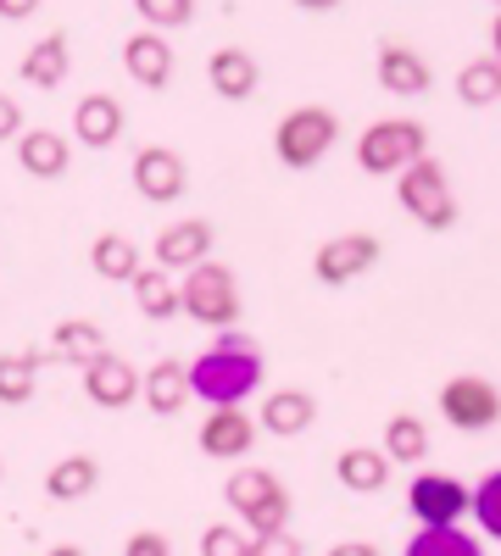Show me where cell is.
I'll return each instance as SVG.
<instances>
[{"label":"cell","instance_id":"6da1fadb","mask_svg":"<svg viewBox=\"0 0 501 556\" xmlns=\"http://www.w3.org/2000/svg\"><path fill=\"white\" fill-rule=\"evenodd\" d=\"M185 379L190 395H201L206 406H240L262 384V351L240 329H217V340L196 362H185Z\"/></svg>","mask_w":501,"mask_h":556},{"label":"cell","instance_id":"7a4b0ae2","mask_svg":"<svg viewBox=\"0 0 501 556\" xmlns=\"http://www.w3.org/2000/svg\"><path fill=\"white\" fill-rule=\"evenodd\" d=\"M178 312L206 323V329H235L240 323V285L223 262H196L185 278H178Z\"/></svg>","mask_w":501,"mask_h":556},{"label":"cell","instance_id":"3957f363","mask_svg":"<svg viewBox=\"0 0 501 556\" xmlns=\"http://www.w3.org/2000/svg\"><path fill=\"white\" fill-rule=\"evenodd\" d=\"M223 501L235 506V518L246 534H273V529H290V490L273 479L267 468H240L229 473V484H223Z\"/></svg>","mask_w":501,"mask_h":556},{"label":"cell","instance_id":"277c9868","mask_svg":"<svg viewBox=\"0 0 501 556\" xmlns=\"http://www.w3.org/2000/svg\"><path fill=\"white\" fill-rule=\"evenodd\" d=\"M424 146H429L424 123H413V117H379V123L362 128V139H356V167L362 173H401V167H413L418 156H429Z\"/></svg>","mask_w":501,"mask_h":556},{"label":"cell","instance_id":"5b68a950","mask_svg":"<svg viewBox=\"0 0 501 556\" xmlns=\"http://www.w3.org/2000/svg\"><path fill=\"white\" fill-rule=\"evenodd\" d=\"M396 201L406 217H418L424 228H451L458 223V195H451V178L435 156H418L413 167L396 173Z\"/></svg>","mask_w":501,"mask_h":556},{"label":"cell","instance_id":"8992f818","mask_svg":"<svg viewBox=\"0 0 501 556\" xmlns=\"http://www.w3.org/2000/svg\"><path fill=\"white\" fill-rule=\"evenodd\" d=\"M340 139V117L329 106H296L279 117V128H273V151H279L285 167H317L329 156V146Z\"/></svg>","mask_w":501,"mask_h":556},{"label":"cell","instance_id":"52a82bcc","mask_svg":"<svg viewBox=\"0 0 501 556\" xmlns=\"http://www.w3.org/2000/svg\"><path fill=\"white\" fill-rule=\"evenodd\" d=\"M440 412H446L451 429L479 434V429H490L501 417V390L490 379H479V374H458V379L440 384Z\"/></svg>","mask_w":501,"mask_h":556},{"label":"cell","instance_id":"ba28073f","mask_svg":"<svg viewBox=\"0 0 501 556\" xmlns=\"http://www.w3.org/2000/svg\"><path fill=\"white\" fill-rule=\"evenodd\" d=\"M406 513H413V523H463L468 518V484L451 473H418L406 484Z\"/></svg>","mask_w":501,"mask_h":556},{"label":"cell","instance_id":"9c48e42d","mask_svg":"<svg viewBox=\"0 0 501 556\" xmlns=\"http://www.w3.org/2000/svg\"><path fill=\"white\" fill-rule=\"evenodd\" d=\"M379 262V240L374 235H335L329 245H317L312 256V278L317 285H351Z\"/></svg>","mask_w":501,"mask_h":556},{"label":"cell","instance_id":"30bf717a","mask_svg":"<svg viewBox=\"0 0 501 556\" xmlns=\"http://www.w3.org/2000/svg\"><path fill=\"white\" fill-rule=\"evenodd\" d=\"M84 395L96 406H107V412H123V406L140 401V367L107 351V356H96L84 367Z\"/></svg>","mask_w":501,"mask_h":556},{"label":"cell","instance_id":"8fae6325","mask_svg":"<svg viewBox=\"0 0 501 556\" xmlns=\"http://www.w3.org/2000/svg\"><path fill=\"white\" fill-rule=\"evenodd\" d=\"M256 445V417L240 412V406H212L201 417V451L217 456V462H235V456H251Z\"/></svg>","mask_w":501,"mask_h":556},{"label":"cell","instance_id":"7c38bea8","mask_svg":"<svg viewBox=\"0 0 501 556\" xmlns=\"http://www.w3.org/2000/svg\"><path fill=\"white\" fill-rule=\"evenodd\" d=\"M206 251H212V223H206V217H178V223H167L162 235H156V245H151L156 267H167V273H190L196 262H206Z\"/></svg>","mask_w":501,"mask_h":556},{"label":"cell","instance_id":"4fadbf2b","mask_svg":"<svg viewBox=\"0 0 501 556\" xmlns=\"http://www.w3.org/2000/svg\"><path fill=\"white\" fill-rule=\"evenodd\" d=\"M128 173H134V190L146 201H178L185 195V156L167 151V146H140Z\"/></svg>","mask_w":501,"mask_h":556},{"label":"cell","instance_id":"5bb4252c","mask_svg":"<svg viewBox=\"0 0 501 556\" xmlns=\"http://www.w3.org/2000/svg\"><path fill=\"white\" fill-rule=\"evenodd\" d=\"M123 123H128V117H123V101L107 96V89H96V96H84V101L73 106V139H78V146H89V151L117 146Z\"/></svg>","mask_w":501,"mask_h":556},{"label":"cell","instance_id":"9a60e30c","mask_svg":"<svg viewBox=\"0 0 501 556\" xmlns=\"http://www.w3.org/2000/svg\"><path fill=\"white\" fill-rule=\"evenodd\" d=\"M374 73H379V89H390V96H401V101L424 96V89L435 84L429 62L413 51V45H379V62H374Z\"/></svg>","mask_w":501,"mask_h":556},{"label":"cell","instance_id":"2e32d148","mask_svg":"<svg viewBox=\"0 0 501 556\" xmlns=\"http://www.w3.org/2000/svg\"><path fill=\"white\" fill-rule=\"evenodd\" d=\"M206 84L217 89V101H251L256 84H262V67H256L251 51H240V45H223L206 62Z\"/></svg>","mask_w":501,"mask_h":556},{"label":"cell","instance_id":"e0dca14e","mask_svg":"<svg viewBox=\"0 0 501 556\" xmlns=\"http://www.w3.org/2000/svg\"><path fill=\"white\" fill-rule=\"evenodd\" d=\"M123 67L134 84H146V89H162L173 78V45L156 34V28H140V34H128L123 39Z\"/></svg>","mask_w":501,"mask_h":556},{"label":"cell","instance_id":"ac0fdd59","mask_svg":"<svg viewBox=\"0 0 501 556\" xmlns=\"http://www.w3.org/2000/svg\"><path fill=\"white\" fill-rule=\"evenodd\" d=\"M67 162H73V146L57 128H23L17 134V167L28 178H62Z\"/></svg>","mask_w":501,"mask_h":556},{"label":"cell","instance_id":"d6986e66","mask_svg":"<svg viewBox=\"0 0 501 556\" xmlns=\"http://www.w3.org/2000/svg\"><path fill=\"white\" fill-rule=\"evenodd\" d=\"M73 73V56H67V39L62 34H45L28 45V56L17 62V78L28 89H62V78Z\"/></svg>","mask_w":501,"mask_h":556},{"label":"cell","instance_id":"ffe728a7","mask_svg":"<svg viewBox=\"0 0 501 556\" xmlns=\"http://www.w3.org/2000/svg\"><path fill=\"white\" fill-rule=\"evenodd\" d=\"M390 468H396V462H390L385 451H368V445H351V451L335 456V479H340L351 495H379V490L390 484Z\"/></svg>","mask_w":501,"mask_h":556},{"label":"cell","instance_id":"44dd1931","mask_svg":"<svg viewBox=\"0 0 501 556\" xmlns=\"http://www.w3.org/2000/svg\"><path fill=\"white\" fill-rule=\"evenodd\" d=\"M312 417H317V401H312L306 390H273V395L262 401L256 429L290 440V434H306V429H312Z\"/></svg>","mask_w":501,"mask_h":556},{"label":"cell","instance_id":"7402d4cb","mask_svg":"<svg viewBox=\"0 0 501 556\" xmlns=\"http://www.w3.org/2000/svg\"><path fill=\"white\" fill-rule=\"evenodd\" d=\"M140 401L156 412V417H173L178 406L190 401V379H185V362H173V356H162V362H151V374H140Z\"/></svg>","mask_w":501,"mask_h":556},{"label":"cell","instance_id":"603a6c76","mask_svg":"<svg viewBox=\"0 0 501 556\" xmlns=\"http://www.w3.org/2000/svg\"><path fill=\"white\" fill-rule=\"evenodd\" d=\"M128 290H134V306H140V317L151 323H167L178 317V278L167 267H140L128 278Z\"/></svg>","mask_w":501,"mask_h":556},{"label":"cell","instance_id":"cb8c5ba5","mask_svg":"<svg viewBox=\"0 0 501 556\" xmlns=\"http://www.w3.org/2000/svg\"><path fill=\"white\" fill-rule=\"evenodd\" d=\"M89 267H96V278H107V285H128V278L140 273V245L128 235H96L89 240Z\"/></svg>","mask_w":501,"mask_h":556},{"label":"cell","instance_id":"d4e9b609","mask_svg":"<svg viewBox=\"0 0 501 556\" xmlns=\"http://www.w3.org/2000/svg\"><path fill=\"white\" fill-rule=\"evenodd\" d=\"M401 556H485V545L463 523H418V534L406 540Z\"/></svg>","mask_w":501,"mask_h":556},{"label":"cell","instance_id":"484cf974","mask_svg":"<svg viewBox=\"0 0 501 556\" xmlns=\"http://www.w3.org/2000/svg\"><path fill=\"white\" fill-rule=\"evenodd\" d=\"M96 484H101V462H96V456H84V451L62 456L57 468L45 473V495H51V501H84Z\"/></svg>","mask_w":501,"mask_h":556},{"label":"cell","instance_id":"4316f807","mask_svg":"<svg viewBox=\"0 0 501 556\" xmlns=\"http://www.w3.org/2000/svg\"><path fill=\"white\" fill-rule=\"evenodd\" d=\"M51 351L62 362H73V367H89L96 356H107V334L89 317H67V323H57V329H51Z\"/></svg>","mask_w":501,"mask_h":556},{"label":"cell","instance_id":"83f0119b","mask_svg":"<svg viewBox=\"0 0 501 556\" xmlns=\"http://www.w3.org/2000/svg\"><path fill=\"white\" fill-rule=\"evenodd\" d=\"M39 351H0V406H23L39 390Z\"/></svg>","mask_w":501,"mask_h":556},{"label":"cell","instance_id":"f1b7e54d","mask_svg":"<svg viewBox=\"0 0 501 556\" xmlns=\"http://www.w3.org/2000/svg\"><path fill=\"white\" fill-rule=\"evenodd\" d=\"M458 101L463 106H496L501 101V62L496 56H474L458 73Z\"/></svg>","mask_w":501,"mask_h":556},{"label":"cell","instance_id":"f546056e","mask_svg":"<svg viewBox=\"0 0 501 556\" xmlns=\"http://www.w3.org/2000/svg\"><path fill=\"white\" fill-rule=\"evenodd\" d=\"M385 456L390 462H424L429 456V429L418 424V412H396L385 424Z\"/></svg>","mask_w":501,"mask_h":556},{"label":"cell","instance_id":"4dcf8cb0","mask_svg":"<svg viewBox=\"0 0 501 556\" xmlns=\"http://www.w3.org/2000/svg\"><path fill=\"white\" fill-rule=\"evenodd\" d=\"M468 513H474V523H479L490 540H501V468L485 473V479L468 490Z\"/></svg>","mask_w":501,"mask_h":556},{"label":"cell","instance_id":"1f68e13d","mask_svg":"<svg viewBox=\"0 0 501 556\" xmlns=\"http://www.w3.org/2000/svg\"><path fill=\"white\" fill-rule=\"evenodd\" d=\"M134 12L146 17V28H185L196 17V0H134Z\"/></svg>","mask_w":501,"mask_h":556},{"label":"cell","instance_id":"d6a6232c","mask_svg":"<svg viewBox=\"0 0 501 556\" xmlns=\"http://www.w3.org/2000/svg\"><path fill=\"white\" fill-rule=\"evenodd\" d=\"M201 556H251V534L240 523H206L201 529Z\"/></svg>","mask_w":501,"mask_h":556},{"label":"cell","instance_id":"836d02e7","mask_svg":"<svg viewBox=\"0 0 501 556\" xmlns=\"http://www.w3.org/2000/svg\"><path fill=\"white\" fill-rule=\"evenodd\" d=\"M251 556H301V540L290 529H273V534H251Z\"/></svg>","mask_w":501,"mask_h":556},{"label":"cell","instance_id":"e575fe53","mask_svg":"<svg viewBox=\"0 0 501 556\" xmlns=\"http://www.w3.org/2000/svg\"><path fill=\"white\" fill-rule=\"evenodd\" d=\"M123 556H173V545H167L156 529H140V534H128Z\"/></svg>","mask_w":501,"mask_h":556},{"label":"cell","instance_id":"d590c367","mask_svg":"<svg viewBox=\"0 0 501 556\" xmlns=\"http://www.w3.org/2000/svg\"><path fill=\"white\" fill-rule=\"evenodd\" d=\"M23 134V106L12 101V96H0V146H7V139H17Z\"/></svg>","mask_w":501,"mask_h":556},{"label":"cell","instance_id":"8d00e7d4","mask_svg":"<svg viewBox=\"0 0 501 556\" xmlns=\"http://www.w3.org/2000/svg\"><path fill=\"white\" fill-rule=\"evenodd\" d=\"M34 12H39V0H0V17H7V23H23Z\"/></svg>","mask_w":501,"mask_h":556},{"label":"cell","instance_id":"74e56055","mask_svg":"<svg viewBox=\"0 0 501 556\" xmlns=\"http://www.w3.org/2000/svg\"><path fill=\"white\" fill-rule=\"evenodd\" d=\"M329 556H379V545H368V540H340V545H329Z\"/></svg>","mask_w":501,"mask_h":556},{"label":"cell","instance_id":"f35d334b","mask_svg":"<svg viewBox=\"0 0 501 556\" xmlns=\"http://www.w3.org/2000/svg\"><path fill=\"white\" fill-rule=\"evenodd\" d=\"M490 56H496V62H501V12H496V17H490Z\"/></svg>","mask_w":501,"mask_h":556},{"label":"cell","instance_id":"ab89813d","mask_svg":"<svg viewBox=\"0 0 501 556\" xmlns=\"http://www.w3.org/2000/svg\"><path fill=\"white\" fill-rule=\"evenodd\" d=\"M296 7H301V12H335L340 0H296Z\"/></svg>","mask_w":501,"mask_h":556},{"label":"cell","instance_id":"60d3db41","mask_svg":"<svg viewBox=\"0 0 501 556\" xmlns=\"http://www.w3.org/2000/svg\"><path fill=\"white\" fill-rule=\"evenodd\" d=\"M45 556H84V551H78V545H51Z\"/></svg>","mask_w":501,"mask_h":556},{"label":"cell","instance_id":"b9f144b4","mask_svg":"<svg viewBox=\"0 0 501 556\" xmlns=\"http://www.w3.org/2000/svg\"><path fill=\"white\" fill-rule=\"evenodd\" d=\"M496 12H501V0H496Z\"/></svg>","mask_w":501,"mask_h":556},{"label":"cell","instance_id":"7bdbcfd3","mask_svg":"<svg viewBox=\"0 0 501 556\" xmlns=\"http://www.w3.org/2000/svg\"><path fill=\"white\" fill-rule=\"evenodd\" d=\"M0 473H7V468H0Z\"/></svg>","mask_w":501,"mask_h":556}]
</instances>
